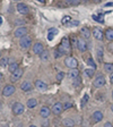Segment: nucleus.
I'll list each match as a JSON object with an SVG mask.
<instances>
[{"mask_svg": "<svg viewBox=\"0 0 113 127\" xmlns=\"http://www.w3.org/2000/svg\"><path fill=\"white\" fill-rule=\"evenodd\" d=\"M92 118H93V120H94L95 123H98V122H101V120L103 119V114L101 112V111H95L94 114H93Z\"/></svg>", "mask_w": 113, "mask_h": 127, "instance_id": "nucleus-17", "label": "nucleus"}, {"mask_svg": "<svg viewBox=\"0 0 113 127\" xmlns=\"http://www.w3.org/2000/svg\"><path fill=\"white\" fill-rule=\"evenodd\" d=\"M110 81H111V83H112V84H113V73H112V74H111V77H110Z\"/></svg>", "mask_w": 113, "mask_h": 127, "instance_id": "nucleus-43", "label": "nucleus"}, {"mask_svg": "<svg viewBox=\"0 0 113 127\" xmlns=\"http://www.w3.org/2000/svg\"><path fill=\"white\" fill-rule=\"evenodd\" d=\"M97 58L100 61H102L103 59V50H102V48H100V49H97Z\"/></svg>", "mask_w": 113, "mask_h": 127, "instance_id": "nucleus-29", "label": "nucleus"}, {"mask_svg": "<svg viewBox=\"0 0 113 127\" xmlns=\"http://www.w3.org/2000/svg\"><path fill=\"white\" fill-rule=\"evenodd\" d=\"M70 107H72V104H71V103H65V104H63V110H66V109L70 108Z\"/></svg>", "mask_w": 113, "mask_h": 127, "instance_id": "nucleus-38", "label": "nucleus"}, {"mask_svg": "<svg viewBox=\"0 0 113 127\" xmlns=\"http://www.w3.org/2000/svg\"><path fill=\"white\" fill-rule=\"evenodd\" d=\"M78 24H79V22H78V21H71L70 23H69L68 25H67V26H77Z\"/></svg>", "mask_w": 113, "mask_h": 127, "instance_id": "nucleus-36", "label": "nucleus"}, {"mask_svg": "<svg viewBox=\"0 0 113 127\" xmlns=\"http://www.w3.org/2000/svg\"><path fill=\"white\" fill-rule=\"evenodd\" d=\"M17 10H18V13L22 14V15H26V14H28V7H27V5H25V3L19 2L18 5H17Z\"/></svg>", "mask_w": 113, "mask_h": 127, "instance_id": "nucleus-8", "label": "nucleus"}, {"mask_svg": "<svg viewBox=\"0 0 113 127\" xmlns=\"http://www.w3.org/2000/svg\"><path fill=\"white\" fill-rule=\"evenodd\" d=\"M1 24H2V17L0 16V25H1Z\"/></svg>", "mask_w": 113, "mask_h": 127, "instance_id": "nucleus-45", "label": "nucleus"}, {"mask_svg": "<svg viewBox=\"0 0 113 127\" xmlns=\"http://www.w3.org/2000/svg\"><path fill=\"white\" fill-rule=\"evenodd\" d=\"M62 110H63V106L61 104L60 102H58V103H54L53 104V107H52V112L54 115H60L61 112H62Z\"/></svg>", "mask_w": 113, "mask_h": 127, "instance_id": "nucleus-9", "label": "nucleus"}, {"mask_svg": "<svg viewBox=\"0 0 113 127\" xmlns=\"http://www.w3.org/2000/svg\"><path fill=\"white\" fill-rule=\"evenodd\" d=\"M109 51H110V52H112V53H113V44L109 45Z\"/></svg>", "mask_w": 113, "mask_h": 127, "instance_id": "nucleus-41", "label": "nucleus"}, {"mask_svg": "<svg viewBox=\"0 0 113 127\" xmlns=\"http://www.w3.org/2000/svg\"><path fill=\"white\" fill-rule=\"evenodd\" d=\"M0 91H1V89H0Z\"/></svg>", "mask_w": 113, "mask_h": 127, "instance_id": "nucleus-54", "label": "nucleus"}, {"mask_svg": "<svg viewBox=\"0 0 113 127\" xmlns=\"http://www.w3.org/2000/svg\"><path fill=\"white\" fill-rule=\"evenodd\" d=\"M87 101H88V94H85V95H84V98H83L82 103H80V106H82V107H84L85 104H86V103H87Z\"/></svg>", "mask_w": 113, "mask_h": 127, "instance_id": "nucleus-31", "label": "nucleus"}, {"mask_svg": "<svg viewBox=\"0 0 113 127\" xmlns=\"http://www.w3.org/2000/svg\"><path fill=\"white\" fill-rule=\"evenodd\" d=\"M33 51H34L36 55H41V53L44 51V48H43V44L40 42H36L34 45H33Z\"/></svg>", "mask_w": 113, "mask_h": 127, "instance_id": "nucleus-13", "label": "nucleus"}, {"mask_svg": "<svg viewBox=\"0 0 113 127\" xmlns=\"http://www.w3.org/2000/svg\"><path fill=\"white\" fill-rule=\"evenodd\" d=\"M87 64H88L90 66H92V68H93V69L96 68V65L94 64V60H93L92 58H88V60H87Z\"/></svg>", "mask_w": 113, "mask_h": 127, "instance_id": "nucleus-30", "label": "nucleus"}, {"mask_svg": "<svg viewBox=\"0 0 113 127\" xmlns=\"http://www.w3.org/2000/svg\"><path fill=\"white\" fill-rule=\"evenodd\" d=\"M77 48L80 52H85L87 50V43L84 39H79L78 40V44H77Z\"/></svg>", "mask_w": 113, "mask_h": 127, "instance_id": "nucleus-12", "label": "nucleus"}, {"mask_svg": "<svg viewBox=\"0 0 113 127\" xmlns=\"http://www.w3.org/2000/svg\"><path fill=\"white\" fill-rule=\"evenodd\" d=\"M7 63H8V59L7 58H2L0 60V66L1 67H6L7 66Z\"/></svg>", "mask_w": 113, "mask_h": 127, "instance_id": "nucleus-32", "label": "nucleus"}, {"mask_svg": "<svg viewBox=\"0 0 113 127\" xmlns=\"http://www.w3.org/2000/svg\"><path fill=\"white\" fill-rule=\"evenodd\" d=\"M65 64H66V66L70 69H75L77 66H78V61L76 60V58L71 57V56L67 57L66 60H65Z\"/></svg>", "mask_w": 113, "mask_h": 127, "instance_id": "nucleus-2", "label": "nucleus"}, {"mask_svg": "<svg viewBox=\"0 0 113 127\" xmlns=\"http://www.w3.org/2000/svg\"><path fill=\"white\" fill-rule=\"evenodd\" d=\"M2 78V74H1V73H0V79Z\"/></svg>", "mask_w": 113, "mask_h": 127, "instance_id": "nucleus-48", "label": "nucleus"}, {"mask_svg": "<svg viewBox=\"0 0 113 127\" xmlns=\"http://www.w3.org/2000/svg\"><path fill=\"white\" fill-rule=\"evenodd\" d=\"M61 22H62L63 25H66V26H67V25H68V24L71 22V17H70V16H65Z\"/></svg>", "mask_w": 113, "mask_h": 127, "instance_id": "nucleus-25", "label": "nucleus"}, {"mask_svg": "<svg viewBox=\"0 0 113 127\" xmlns=\"http://www.w3.org/2000/svg\"><path fill=\"white\" fill-rule=\"evenodd\" d=\"M69 5H78L80 2V0H66Z\"/></svg>", "mask_w": 113, "mask_h": 127, "instance_id": "nucleus-33", "label": "nucleus"}, {"mask_svg": "<svg viewBox=\"0 0 113 127\" xmlns=\"http://www.w3.org/2000/svg\"><path fill=\"white\" fill-rule=\"evenodd\" d=\"M63 77H65V73H63V71H59L58 74H57V81H58V82H61L63 79Z\"/></svg>", "mask_w": 113, "mask_h": 127, "instance_id": "nucleus-28", "label": "nucleus"}, {"mask_svg": "<svg viewBox=\"0 0 113 127\" xmlns=\"http://www.w3.org/2000/svg\"><path fill=\"white\" fill-rule=\"evenodd\" d=\"M16 1H18V0H16Z\"/></svg>", "mask_w": 113, "mask_h": 127, "instance_id": "nucleus-53", "label": "nucleus"}, {"mask_svg": "<svg viewBox=\"0 0 113 127\" xmlns=\"http://www.w3.org/2000/svg\"><path fill=\"white\" fill-rule=\"evenodd\" d=\"M13 112L15 115H22L24 112V106L22 104L21 102H16L14 103V106H13Z\"/></svg>", "mask_w": 113, "mask_h": 127, "instance_id": "nucleus-4", "label": "nucleus"}, {"mask_svg": "<svg viewBox=\"0 0 113 127\" xmlns=\"http://www.w3.org/2000/svg\"><path fill=\"white\" fill-rule=\"evenodd\" d=\"M15 90L16 89L14 85H6L2 90V94L5 96H10V95H13L15 93Z\"/></svg>", "mask_w": 113, "mask_h": 127, "instance_id": "nucleus-5", "label": "nucleus"}, {"mask_svg": "<svg viewBox=\"0 0 113 127\" xmlns=\"http://www.w3.org/2000/svg\"><path fill=\"white\" fill-rule=\"evenodd\" d=\"M17 69H18V64H17V63L9 64V71H10L11 74H13L15 70H17Z\"/></svg>", "mask_w": 113, "mask_h": 127, "instance_id": "nucleus-23", "label": "nucleus"}, {"mask_svg": "<svg viewBox=\"0 0 113 127\" xmlns=\"http://www.w3.org/2000/svg\"><path fill=\"white\" fill-rule=\"evenodd\" d=\"M93 36H94L96 40H100V41H102V40L104 39V34H103V32L101 31L100 29H97V27H95V29L93 30Z\"/></svg>", "mask_w": 113, "mask_h": 127, "instance_id": "nucleus-11", "label": "nucleus"}, {"mask_svg": "<svg viewBox=\"0 0 113 127\" xmlns=\"http://www.w3.org/2000/svg\"><path fill=\"white\" fill-rule=\"evenodd\" d=\"M104 69L108 73H113V64H105L104 65Z\"/></svg>", "mask_w": 113, "mask_h": 127, "instance_id": "nucleus-24", "label": "nucleus"}, {"mask_svg": "<svg viewBox=\"0 0 113 127\" xmlns=\"http://www.w3.org/2000/svg\"><path fill=\"white\" fill-rule=\"evenodd\" d=\"M79 76V71L77 70L76 68L75 69H70V70H69V73H68V77L69 78H77V77Z\"/></svg>", "mask_w": 113, "mask_h": 127, "instance_id": "nucleus-20", "label": "nucleus"}, {"mask_svg": "<svg viewBox=\"0 0 113 127\" xmlns=\"http://www.w3.org/2000/svg\"><path fill=\"white\" fill-rule=\"evenodd\" d=\"M93 84H94L95 87H102L103 85L105 84V77L103 76V75H98V76L94 79Z\"/></svg>", "mask_w": 113, "mask_h": 127, "instance_id": "nucleus-6", "label": "nucleus"}, {"mask_svg": "<svg viewBox=\"0 0 113 127\" xmlns=\"http://www.w3.org/2000/svg\"><path fill=\"white\" fill-rule=\"evenodd\" d=\"M51 114V110L50 108H47V107H42L41 110H40V115L43 117V118H47V117L50 116Z\"/></svg>", "mask_w": 113, "mask_h": 127, "instance_id": "nucleus-15", "label": "nucleus"}, {"mask_svg": "<svg viewBox=\"0 0 113 127\" xmlns=\"http://www.w3.org/2000/svg\"><path fill=\"white\" fill-rule=\"evenodd\" d=\"M70 47H71V43L69 42V39L68 37H63L62 41H61V45L59 47V51H60L62 55H65V53H70Z\"/></svg>", "mask_w": 113, "mask_h": 127, "instance_id": "nucleus-1", "label": "nucleus"}, {"mask_svg": "<svg viewBox=\"0 0 113 127\" xmlns=\"http://www.w3.org/2000/svg\"><path fill=\"white\" fill-rule=\"evenodd\" d=\"M111 6H113V3H106L105 7H111Z\"/></svg>", "mask_w": 113, "mask_h": 127, "instance_id": "nucleus-44", "label": "nucleus"}, {"mask_svg": "<svg viewBox=\"0 0 113 127\" xmlns=\"http://www.w3.org/2000/svg\"><path fill=\"white\" fill-rule=\"evenodd\" d=\"M27 33V29L26 27H18V29L15 31V33H14V35H15L16 37H23L25 36Z\"/></svg>", "mask_w": 113, "mask_h": 127, "instance_id": "nucleus-10", "label": "nucleus"}, {"mask_svg": "<svg viewBox=\"0 0 113 127\" xmlns=\"http://www.w3.org/2000/svg\"><path fill=\"white\" fill-rule=\"evenodd\" d=\"M54 56H55V58H59V57L62 56V53H61L59 50H57V51H54Z\"/></svg>", "mask_w": 113, "mask_h": 127, "instance_id": "nucleus-39", "label": "nucleus"}, {"mask_svg": "<svg viewBox=\"0 0 113 127\" xmlns=\"http://www.w3.org/2000/svg\"><path fill=\"white\" fill-rule=\"evenodd\" d=\"M77 44H78V40H77L75 36H72V39H71V45L77 47Z\"/></svg>", "mask_w": 113, "mask_h": 127, "instance_id": "nucleus-35", "label": "nucleus"}, {"mask_svg": "<svg viewBox=\"0 0 113 127\" xmlns=\"http://www.w3.org/2000/svg\"><path fill=\"white\" fill-rule=\"evenodd\" d=\"M80 33H82V36L84 37V40H90V31L88 30V27H83L82 31H80Z\"/></svg>", "mask_w": 113, "mask_h": 127, "instance_id": "nucleus-16", "label": "nucleus"}, {"mask_svg": "<svg viewBox=\"0 0 113 127\" xmlns=\"http://www.w3.org/2000/svg\"><path fill=\"white\" fill-rule=\"evenodd\" d=\"M63 126L65 127H74L75 126V122L71 118H65L62 122Z\"/></svg>", "mask_w": 113, "mask_h": 127, "instance_id": "nucleus-19", "label": "nucleus"}, {"mask_svg": "<svg viewBox=\"0 0 113 127\" xmlns=\"http://www.w3.org/2000/svg\"><path fill=\"white\" fill-rule=\"evenodd\" d=\"M111 109H112V111H113V106H112V107H111Z\"/></svg>", "mask_w": 113, "mask_h": 127, "instance_id": "nucleus-52", "label": "nucleus"}, {"mask_svg": "<svg viewBox=\"0 0 113 127\" xmlns=\"http://www.w3.org/2000/svg\"><path fill=\"white\" fill-rule=\"evenodd\" d=\"M93 18H94L96 22H100V23H103V22H104L102 15H93Z\"/></svg>", "mask_w": 113, "mask_h": 127, "instance_id": "nucleus-27", "label": "nucleus"}, {"mask_svg": "<svg viewBox=\"0 0 113 127\" xmlns=\"http://www.w3.org/2000/svg\"><path fill=\"white\" fill-rule=\"evenodd\" d=\"M85 73H86V75L88 77H93L94 76V74H95V69H90V68H87L86 70H85Z\"/></svg>", "mask_w": 113, "mask_h": 127, "instance_id": "nucleus-26", "label": "nucleus"}, {"mask_svg": "<svg viewBox=\"0 0 113 127\" xmlns=\"http://www.w3.org/2000/svg\"><path fill=\"white\" fill-rule=\"evenodd\" d=\"M40 56H41V59H42V60H46L47 59V51H43Z\"/></svg>", "mask_w": 113, "mask_h": 127, "instance_id": "nucleus-34", "label": "nucleus"}, {"mask_svg": "<svg viewBox=\"0 0 113 127\" xmlns=\"http://www.w3.org/2000/svg\"><path fill=\"white\" fill-rule=\"evenodd\" d=\"M94 1H95V2H100L101 0H94Z\"/></svg>", "mask_w": 113, "mask_h": 127, "instance_id": "nucleus-47", "label": "nucleus"}, {"mask_svg": "<svg viewBox=\"0 0 113 127\" xmlns=\"http://www.w3.org/2000/svg\"><path fill=\"white\" fill-rule=\"evenodd\" d=\"M49 32H52V33H54V34H58V30H54V29H52V30H50Z\"/></svg>", "mask_w": 113, "mask_h": 127, "instance_id": "nucleus-42", "label": "nucleus"}, {"mask_svg": "<svg viewBox=\"0 0 113 127\" xmlns=\"http://www.w3.org/2000/svg\"><path fill=\"white\" fill-rule=\"evenodd\" d=\"M1 107H2V103L0 102V109H1Z\"/></svg>", "mask_w": 113, "mask_h": 127, "instance_id": "nucleus-49", "label": "nucleus"}, {"mask_svg": "<svg viewBox=\"0 0 113 127\" xmlns=\"http://www.w3.org/2000/svg\"><path fill=\"white\" fill-rule=\"evenodd\" d=\"M104 127H113L112 123H106L105 125H104Z\"/></svg>", "mask_w": 113, "mask_h": 127, "instance_id": "nucleus-40", "label": "nucleus"}, {"mask_svg": "<svg viewBox=\"0 0 113 127\" xmlns=\"http://www.w3.org/2000/svg\"><path fill=\"white\" fill-rule=\"evenodd\" d=\"M112 100H113V91H112Z\"/></svg>", "mask_w": 113, "mask_h": 127, "instance_id": "nucleus-51", "label": "nucleus"}, {"mask_svg": "<svg viewBox=\"0 0 113 127\" xmlns=\"http://www.w3.org/2000/svg\"><path fill=\"white\" fill-rule=\"evenodd\" d=\"M36 104H37L36 99H29V100H27V107L28 108H34V107H36Z\"/></svg>", "mask_w": 113, "mask_h": 127, "instance_id": "nucleus-22", "label": "nucleus"}, {"mask_svg": "<svg viewBox=\"0 0 113 127\" xmlns=\"http://www.w3.org/2000/svg\"><path fill=\"white\" fill-rule=\"evenodd\" d=\"M104 36H105V39L108 40V41H113V30L112 29L106 30Z\"/></svg>", "mask_w": 113, "mask_h": 127, "instance_id": "nucleus-21", "label": "nucleus"}, {"mask_svg": "<svg viewBox=\"0 0 113 127\" xmlns=\"http://www.w3.org/2000/svg\"><path fill=\"white\" fill-rule=\"evenodd\" d=\"M53 37H54V33H52V32H49V35H47V40H49V41H52Z\"/></svg>", "mask_w": 113, "mask_h": 127, "instance_id": "nucleus-37", "label": "nucleus"}, {"mask_svg": "<svg viewBox=\"0 0 113 127\" xmlns=\"http://www.w3.org/2000/svg\"><path fill=\"white\" fill-rule=\"evenodd\" d=\"M19 44H21V47L23 48V49H28V48L32 45V39L29 36H26V35H25V36L21 37Z\"/></svg>", "mask_w": 113, "mask_h": 127, "instance_id": "nucleus-3", "label": "nucleus"}, {"mask_svg": "<svg viewBox=\"0 0 113 127\" xmlns=\"http://www.w3.org/2000/svg\"><path fill=\"white\" fill-rule=\"evenodd\" d=\"M35 86H36V89L39 91H46V89H47L46 84L43 81H40V79H37L36 82H35Z\"/></svg>", "mask_w": 113, "mask_h": 127, "instance_id": "nucleus-14", "label": "nucleus"}, {"mask_svg": "<svg viewBox=\"0 0 113 127\" xmlns=\"http://www.w3.org/2000/svg\"><path fill=\"white\" fill-rule=\"evenodd\" d=\"M32 87H33V86H32V84L29 82H27V81H26V82H23V83H22V85H21V89L23 91H25V92H28V91H31Z\"/></svg>", "mask_w": 113, "mask_h": 127, "instance_id": "nucleus-18", "label": "nucleus"}, {"mask_svg": "<svg viewBox=\"0 0 113 127\" xmlns=\"http://www.w3.org/2000/svg\"><path fill=\"white\" fill-rule=\"evenodd\" d=\"M37 1H40V2H42V3H43V2L45 1V0H37Z\"/></svg>", "mask_w": 113, "mask_h": 127, "instance_id": "nucleus-46", "label": "nucleus"}, {"mask_svg": "<svg viewBox=\"0 0 113 127\" xmlns=\"http://www.w3.org/2000/svg\"><path fill=\"white\" fill-rule=\"evenodd\" d=\"M28 127H36V126H34V125H31V126H28Z\"/></svg>", "mask_w": 113, "mask_h": 127, "instance_id": "nucleus-50", "label": "nucleus"}, {"mask_svg": "<svg viewBox=\"0 0 113 127\" xmlns=\"http://www.w3.org/2000/svg\"><path fill=\"white\" fill-rule=\"evenodd\" d=\"M23 73H24V70L22 68H18L17 70H15L13 74H11V81H13V82L18 81V79L21 78L22 76H23Z\"/></svg>", "mask_w": 113, "mask_h": 127, "instance_id": "nucleus-7", "label": "nucleus"}]
</instances>
